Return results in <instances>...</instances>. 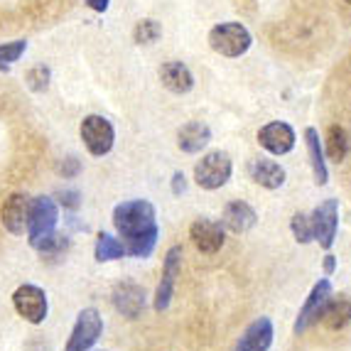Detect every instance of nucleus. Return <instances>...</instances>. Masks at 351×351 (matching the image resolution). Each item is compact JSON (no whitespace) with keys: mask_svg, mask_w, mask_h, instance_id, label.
<instances>
[{"mask_svg":"<svg viewBox=\"0 0 351 351\" xmlns=\"http://www.w3.org/2000/svg\"><path fill=\"white\" fill-rule=\"evenodd\" d=\"M113 226H116L125 256L150 258L158 246V217L155 206L147 199H130L113 209Z\"/></svg>","mask_w":351,"mask_h":351,"instance_id":"nucleus-1","label":"nucleus"},{"mask_svg":"<svg viewBox=\"0 0 351 351\" xmlns=\"http://www.w3.org/2000/svg\"><path fill=\"white\" fill-rule=\"evenodd\" d=\"M251 45H253L251 32H248L246 25L241 23H221L217 27H211L209 32V47L228 59L246 54L251 49Z\"/></svg>","mask_w":351,"mask_h":351,"instance_id":"nucleus-2","label":"nucleus"},{"mask_svg":"<svg viewBox=\"0 0 351 351\" xmlns=\"http://www.w3.org/2000/svg\"><path fill=\"white\" fill-rule=\"evenodd\" d=\"M231 172H234V162L228 158V152L211 150L194 165V182L202 189H221L231 180Z\"/></svg>","mask_w":351,"mask_h":351,"instance_id":"nucleus-3","label":"nucleus"},{"mask_svg":"<svg viewBox=\"0 0 351 351\" xmlns=\"http://www.w3.org/2000/svg\"><path fill=\"white\" fill-rule=\"evenodd\" d=\"M79 135H82L88 155H94V158L108 155L113 150V143H116V130H113L111 121L104 116L84 118L82 125H79Z\"/></svg>","mask_w":351,"mask_h":351,"instance_id":"nucleus-4","label":"nucleus"},{"mask_svg":"<svg viewBox=\"0 0 351 351\" xmlns=\"http://www.w3.org/2000/svg\"><path fill=\"white\" fill-rule=\"evenodd\" d=\"M12 307L23 317L25 322L29 324H42L47 319V312H49V300L47 293L42 290V287L32 285H20L15 293H12Z\"/></svg>","mask_w":351,"mask_h":351,"instance_id":"nucleus-5","label":"nucleus"},{"mask_svg":"<svg viewBox=\"0 0 351 351\" xmlns=\"http://www.w3.org/2000/svg\"><path fill=\"white\" fill-rule=\"evenodd\" d=\"M101 332H104V317H101V312L96 307H86L76 317V324L71 329L64 351H88L99 341Z\"/></svg>","mask_w":351,"mask_h":351,"instance_id":"nucleus-6","label":"nucleus"},{"mask_svg":"<svg viewBox=\"0 0 351 351\" xmlns=\"http://www.w3.org/2000/svg\"><path fill=\"white\" fill-rule=\"evenodd\" d=\"M57 221H59V209L52 197H35V199L29 202L27 231H25L29 246L35 241H40L42 236L52 234L54 228H57Z\"/></svg>","mask_w":351,"mask_h":351,"instance_id":"nucleus-7","label":"nucleus"},{"mask_svg":"<svg viewBox=\"0 0 351 351\" xmlns=\"http://www.w3.org/2000/svg\"><path fill=\"white\" fill-rule=\"evenodd\" d=\"M310 221L315 241L324 251H329L334 246V239H337V228H339V202L324 199L322 204L312 211Z\"/></svg>","mask_w":351,"mask_h":351,"instance_id":"nucleus-8","label":"nucleus"},{"mask_svg":"<svg viewBox=\"0 0 351 351\" xmlns=\"http://www.w3.org/2000/svg\"><path fill=\"white\" fill-rule=\"evenodd\" d=\"M329 295H332V282L327 278H322V280L312 287V293L307 295V300H304L302 310H300L298 319H295V327H293L295 334H302L304 329H310L315 322H319V312H322Z\"/></svg>","mask_w":351,"mask_h":351,"instance_id":"nucleus-9","label":"nucleus"},{"mask_svg":"<svg viewBox=\"0 0 351 351\" xmlns=\"http://www.w3.org/2000/svg\"><path fill=\"white\" fill-rule=\"evenodd\" d=\"M258 143L270 155H287L295 147V143H298V135H295V130L287 123L273 121V123L263 125V128L258 130Z\"/></svg>","mask_w":351,"mask_h":351,"instance_id":"nucleus-10","label":"nucleus"},{"mask_svg":"<svg viewBox=\"0 0 351 351\" xmlns=\"http://www.w3.org/2000/svg\"><path fill=\"white\" fill-rule=\"evenodd\" d=\"M182 265V248L172 246L165 256V265H162V280H160L158 290H155V310L165 312L172 302V293H175V280L177 273H180Z\"/></svg>","mask_w":351,"mask_h":351,"instance_id":"nucleus-11","label":"nucleus"},{"mask_svg":"<svg viewBox=\"0 0 351 351\" xmlns=\"http://www.w3.org/2000/svg\"><path fill=\"white\" fill-rule=\"evenodd\" d=\"M29 197L23 192L10 194L0 209V219H3V226L10 231L12 236H23L27 231V217H29Z\"/></svg>","mask_w":351,"mask_h":351,"instance_id":"nucleus-12","label":"nucleus"},{"mask_svg":"<svg viewBox=\"0 0 351 351\" xmlns=\"http://www.w3.org/2000/svg\"><path fill=\"white\" fill-rule=\"evenodd\" d=\"M189 239L197 246V251L214 256L223 246V226L219 221H209V219H197L189 226Z\"/></svg>","mask_w":351,"mask_h":351,"instance_id":"nucleus-13","label":"nucleus"},{"mask_svg":"<svg viewBox=\"0 0 351 351\" xmlns=\"http://www.w3.org/2000/svg\"><path fill=\"white\" fill-rule=\"evenodd\" d=\"M273 337H276V329L268 317H258L246 327V332L241 334L239 344L234 351H268L273 346Z\"/></svg>","mask_w":351,"mask_h":351,"instance_id":"nucleus-14","label":"nucleus"},{"mask_svg":"<svg viewBox=\"0 0 351 351\" xmlns=\"http://www.w3.org/2000/svg\"><path fill=\"white\" fill-rule=\"evenodd\" d=\"M113 304L123 317L138 319L143 307H145V290L141 285H135V282H121L113 290Z\"/></svg>","mask_w":351,"mask_h":351,"instance_id":"nucleus-15","label":"nucleus"},{"mask_svg":"<svg viewBox=\"0 0 351 351\" xmlns=\"http://www.w3.org/2000/svg\"><path fill=\"white\" fill-rule=\"evenodd\" d=\"M256 221H258L256 211L246 202H228L221 214V226L228 228V231H234V234H246V231H251L256 226Z\"/></svg>","mask_w":351,"mask_h":351,"instance_id":"nucleus-16","label":"nucleus"},{"mask_svg":"<svg viewBox=\"0 0 351 351\" xmlns=\"http://www.w3.org/2000/svg\"><path fill=\"white\" fill-rule=\"evenodd\" d=\"M319 322L327 329H344L351 322V298L349 295H329L319 312Z\"/></svg>","mask_w":351,"mask_h":351,"instance_id":"nucleus-17","label":"nucleus"},{"mask_svg":"<svg viewBox=\"0 0 351 351\" xmlns=\"http://www.w3.org/2000/svg\"><path fill=\"white\" fill-rule=\"evenodd\" d=\"M160 82H162L165 88H170L172 94H189L194 88L192 71L182 62H165L160 66Z\"/></svg>","mask_w":351,"mask_h":351,"instance_id":"nucleus-18","label":"nucleus"},{"mask_svg":"<svg viewBox=\"0 0 351 351\" xmlns=\"http://www.w3.org/2000/svg\"><path fill=\"white\" fill-rule=\"evenodd\" d=\"M211 143V128L202 121H192V123L182 125L180 133H177V145L182 152H189V155H197Z\"/></svg>","mask_w":351,"mask_h":351,"instance_id":"nucleus-19","label":"nucleus"},{"mask_svg":"<svg viewBox=\"0 0 351 351\" xmlns=\"http://www.w3.org/2000/svg\"><path fill=\"white\" fill-rule=\"evenodd\" d=\"M248 172H251V180L265 189H280L285 184V170H282L276 160H265V158L253 160Z\"/></svg>","mask_w":351,"mask_h":351,"instance_id":"nucleus-20","label":"nucleus"},{"mask_svg":"<svg viewBox=\"0 0 351 351\" xmlns=\"http://www.w3.org/2000/svg\"><path fill=\"white\" fill-rule=\"evenodd\" d=\"M304 145H307V155H310L315 182L317 184H327L329 172H327V162H324V147H322V143H319V133H317L315 128L304 130Z\"/></svg>","mask_w":351,"mask_h":351,"instance_id":"nucleus-21","label":"nucleus"},{"mask_svg":"<svg viewBox=\"0 0 351 351\" xmlns=\"http://www.w3.org/2000/svg\"><path fill=\"white\" fill-rule=\"evenodd\" d=\"M94 256H96L99 263H111V261H118V258L125 256V248H123V243H121V239L101 231V234L96 236Z\"/></svg>","mask_w":351,"mask_h":351,"instance_id":"nucleus-22","label":"nucleus"},{"mask_svg":"<svg viewBox=\"0 0 351 351\" xmlns=\"http://www.w3.org/2000/svg\"><path fill=\"white\" fill-rule=\"evenodd\" d=\"M346 150H349V135L341 125H329L327 138H324V152L329 155V160L334 162H341L346 158Z\"/></svg>","mask_w":351,"mask_h":351,"instance_id":"nucleus-23","label":"nucleus"},{"mask_svg":"<svg viewBox=\"0 0 351 351\" xmlns=\"http://www.w3.org/2000/svg\"><path fill=\"white\" fill-rule=\"evenodd\" d=\"M69 246H71L69 236L57 234V231H52V234H47V236H42L40 241H35V243H32V248H35L37 253H42V256H47V258L64 256V253L69 251Z\"/></svg>","mask_w":351,"mask_h":351,"instance_id":"nucleus-24","label":"nucleus"},{"mask_svg":"<svg viewBox=\"0 0 351 351\" xmlns=\"http://www.w3.org/2000/svg\"><path fill=\"white\" fill-rule=\"evenodd\" d=\"M160 37H162V27H160L158 20L145 18L135 25V29H133L135 45H152V42H158Z\"/></svg>","mask_w":351,"mask_h":351,"instance_id":"nucleus-25","label":"nucleus"},{"mask_svg":"<svg viewBox=\"0 0 351 351\" xmlns=\"http://www.w3.org/2000/svg\"><path fill=\"white\" fill-rule=\"evenodd\" d=\"M49 82H52V71L49 66L45 64H37L25 74V84H27L29 91H35V94H42V91H47Z\"/></svg>","mask_w":351,"mask_h":351,"instance_id":"nucleus-26","label":"nucleus"},{"mask_svg":"<svg viewBox=\"0 0 351 351\" xmlns=\"http://www.w3.org/2000/svg\"><path fill=\"white\" fill-rule=\"evenodd\" d=\"M25 49H27V42L25 40H12L5 42V45H0V71L10 69L12 62H18L25 54Z\"/></svg>","mask_w":351,"mask_h":351,"instance_id":"nucleus-27","label":"nucleus"},{"mask_svg":"<svg viewBox=\"0 0 351 351\" xmlns=\"http://www.w3.org/2000/svg\"><path fill=\"white\" fill-rule=\"evenodd\" d=\"M290 228H293V236L298 243H310V241H315V234H312V221L307 214H302V211H298L293 219H290Z\"/></svg>","mask_w":351,"mask_h":351,"instance_id":"nucleus-28","label":"nucleus"},{"mask_svg":"<svg viewBox=\"0 0 351 351\" xmlns=\"http://www.w3.org/2000/svg\"><path fill=\"white\" fill-rule=\"evenodd\" d=\"M57 197H59V202L71 211H76L82 206V194L76 192V189H64V192H59Z\"/></svg>","mask_w":351,"mask_h":351,"instance_id":"nucleus-29","label":"nucleus"},{"mask_svg":"<svg viewBox=\"0 0 351 351\" xmlns=\"http://www.w3.org/2000/svg\"><path fill=\"white\" fill-rule=\"evenodd\" d=\"M79 170H82V162L76 158H66L64 162H62V167H59V172L66 177V180H71V177L79 175Z\"/></svg>","mask_w":351,"mask_h":351,"instance_id":"nucleus-30","label":"nucleus"},{"mask_svg":"<svg viewBox=\"0 0 351 351\" xmlns=\"http://www.w3.org/2000/svg\"><path fill=\"white\" fill-rule=\"evenodd\" d=\"M184 189H187V180H184L182 172H175V175H172V194L180 197V194H184Z\"/></svg>","mask_w":351,"mask_h":351,"instance_id":"nucleus-31","label":"nucleus"},{"mask_svg":"<svg viewBox=\"0 0 351 351\" xmlns=\"http://www.w3.org/2000/svg\"><path fill=\"white\" fill-rule=\"evenodd\" d=\"M86 5L94 12H106L108 5H111V0H86Z\"/></svg>","mask_w":351,"mask_h":351,"instance_id":"nucleus-32","label":"nucleus"},{"mask_svg":"<svg viewBox=\"0 0 351 351\" xmlns=\"http://www.w3.org/2000/svg\"><path fill=\"white\" fill-rule=\"evenodd\" d=\"M334 270H337V258L327 256V258H324V273H327V276H332Z\"/></svg>","mask_w":351,"mask_h":351,"instance_id":"nucleus-33","label":"nucleus"},{"mask_svg":"<svg viewBox=\"0 0 351 351\" xmlns=\"http://www.w3.org/2000/svg\"><path fill=\"white\" fill-rule=\"evenodd\" d=\"M344 3H349V5H351V0H344Z\"/></svg>","mask_w":351,"mask_h":351,"instance_id":"nucleus-34","label":"nucleus"}]
</instances>
